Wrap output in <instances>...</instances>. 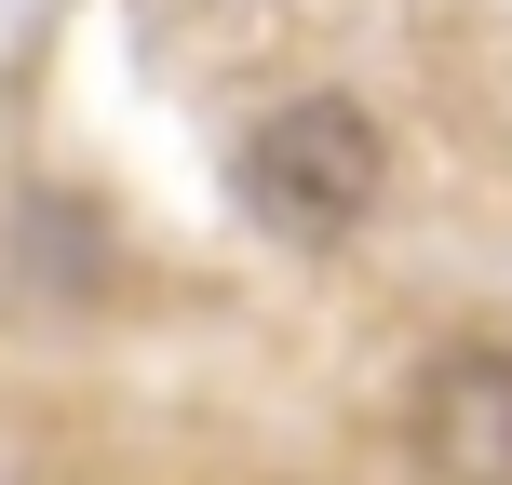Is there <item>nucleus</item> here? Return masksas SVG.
Segmentation results:
<instances>
[{
	"label": "nucleus",
	"mask_w": 512,
	"mask_h": 485,
	"mask_svg": "<svg viewBox=\"0 0 512 485\" xmlns=\"http://www.w3.org/2000/svg\"><path fill=\"white\" fill-rule=\"evenodd\" d=\"M378 189H391V135L351 95H297V108H270L243 135V203L283 243H351L378 216Z\"/></svg>",
	"instance_id": "f257e3e1"
},
{
	"label": "nucleus",
	"mask_w": 512,
	"mask_h": 485,
	"mask_svg": "<svg viewBox=\"0 0 512 485\" xmlns=\"http://www.w3.org/2000/svg\"><path fill=\"white\" fill-rule=\"evenodd\" d=\"M405 459L432 485H512V351L499 337H445L405 391Z\"/></svg>",
	"instance_id": "f03ea898"
},
{
	"label": "nucleus",
	"mask_w": 512,
	"mask_h": 485,
	"mask_svg": "<svg viewBox=\"0 0 512 485\" xmlns=\"http://www.w3.org/2000/svg\"><path fill=\"white\" fill-rule=\"evenodd\" d=\"M14 230H27V256H41V270H54V310L108 297V230H95V203H27Z\"/></svg>",
	"instance_id": "7ed1b4c3"
}]
</instances>
